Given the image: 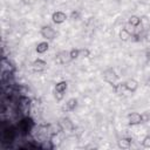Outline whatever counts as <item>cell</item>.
Masks as SVG:
<instances>
[{"instance_id":"7c38bea8","label":"cell","mask_w":150,"mask_h":150,"mask_svg":"<svg viewBox=\"0 0 150 150\" xmlns=\"http://www.w3.org/2000/svg\"><path fill=\"white\" fill-rule=\"evenodd\" d=\"M67 87H68V83H67L66 81H60V82H57L56 86H55V91H57V93H63V94H64V91L67 90Z\"/></svg>"},{"instance_id":"3957f363","label":"cell","mask_w":150,"mask_h":150,"mask_svg":"<svg viewBox=\"0 0 150 150\" xmlns=\"http://www.w3.org/2000/svg\"><path fill=\"white\" fill-rule=\"evenodd\" d=\"M128 121H129V124L130 125H137L139 123L143 122V118H142V115L138 114V112H130L128 115Z\"/></svg>"},{"instance_id":"e0dca14e","label":"cell","mask_w":150,"mask_h":150,"mask_svg":"<svg viewBox=\"0 0 150 150\" xmlns=\"http://www.w3.org/2000/svg\"><path fill=\"white\" fill-rule=\"evenodd\" d=\"M69 55H70L71 60L77 59V57L80 56V49H77V48H73V49L69 52Z\"/></svg>"},{"instance_id":"d6986e66","label":"cell","mask_w":150,"mask_h":150,"mask_svg":"<svg viewBox=\"0 0 150 150\" xmlns=\"http://www.w3.org/2000/svg\"><path fill=\"white\" fill-rule=\"evenodd\" d=\"M70 18H71L73 20H79V19H80V12H79V11H73V12L70 13Z\"/></svg>"},{"instance_id":"8992f818","label":"cell","mask_w":150,"mask_h":150,"mask_svg":"<svg viewBox=\"0 0 150 150\" xmlns=\"http://www.w3.org/2000/svg\"><path fill=\"white\" fill-rule=\"evenodd\" d=\"M70 60H71V57H70V55H69V52L63 50V52H60V53L56 55V61H57L59 63H61V64L67 63V62H69Z\"/></svg>"},{"instance_id":"6da1fadb","label":"cell","mask_w":150,"mask_h":150,"mask_svg":"<svg viewBox=\"0 0 150 150\" xmlns=\"http://www.w3.org/2000/svg\"><path fill=\"white\" fill-rule=\"evenodd\" d=\"M103 79L105 82H108L109 84L114 86L117 82V74L112 68H108L103 71Z\"/></svg>"},{"instance_id":"ac0fdd59","label":"cell","mask_w":150,"mask_h":150,"mask_svg":"<svg viewBox=\"0 0 150 150\" xmlns=\"http://www.w3.org/2000/svg\"><path fill=\"white\" fill-rule=\"evenodd\" d=\"M142 145H143L144 148H150V135H146V136L143 138Z\"/></svg>"},{"instance_id":"30bf717a","label":"cell","mask_w":150,"mask_h":150,"mask_svg":"<svg viewBox=\"0 0 150 150\" xmlns=\"http://www.w3.org/2000/svg\"><path fill=\"white\" fill-rule=\"evenodd\" d=\"M114 90L117 95H122L125 90H127V87H125V82H120V83H115L114 84Z\"/></svg>"},{"instance_id":"277c9868","label":"cell","mask_w":150,"mask_h":150,"mask_svg":"<svg viewBox=\"0 0 150 150\" xmlns=\"http://www.w3.org/2000/svg\"><path fill=\"white\" fill-rule=\"evenodd\" d=\"M52 20H53L54 23L60 25V23H62L67 20V15H66V13H63L61 11H57V12H54L52 14Z\"/></svg>"},{"instance_id":"5bb4252c","label":"cell","mask_w":150,"mask_h":150,"mask_svg":"<svg viewBox=\"0 0 150 150\" xmlns=\"http://www.w3.org/2000/svg\"><path fill=\"white\" fill-rule=\"evenodd\" d=\"M76 105H77V100L76 98H69L66 103V109L68 111H73V110H75Z\"/></svg>"},{"instance_id":"ba28073f","label":"cell","mask_w":150,"mask_h":150,"mask_svg":"<svg viewBox=\"0 0 150 150\" xmlns=\"http://www.w3.org/2000/svg\"><path fill=\"white\" fill-rule=\"evenodd\" d=\"M125 87H127V90L130 91V93H135L138 88V82L134 79H129L128 81H125Z\"/></svg>"},{"instance_id":"7402d4cb","label":"cell","mask_w":150,"mask_h":150,"mask_svg":"<svg viewBox=\"0 0 150 150\" xmlns=\"http://www.w3.org/2000/svg\"><path fill=\"white\" fill-rule=\"evenodd\" d=\"M116 1H121V0H116Z\"/></svg>"},{"instance_id":"9c48e42d","label":"cell","mask_w":150,"mask_h":150,"mask_svg":"<svg viewBox=\"0 0 150 150\" xmlns=\"http://www.w3.org/2000/svg\"><path fill=\"white\" fill-rule=\"evenodd\" d=\"M130 146H131V138L124 137V138H121L118 141V148H121V149H129Z\"/></svg>"},{"instance_id":"8fae6325","label":"cell","mask_w":150,"mask_h":150,"mask_svg":"<svg viewBox=\"0 0 150 150\" xmlns=\"http://www.w3.org/2000/svg\"><path fill=\"white\" fill-rule=\"evenodd\" d=\"M48 48H49L48 42H47V41H42V42L38 43V46H36V53L43 54V53H46V52L48 50Z\"/></svg>"},{"instance_id":"44dd1931","label":"cell","mask_w":150,"mask_h":150,"mask_svg":"<svg viewBox=\"0 0 150 150\" xmlns=\"http://www.w3.org/2000/svg\"><path fill=\"white\" fill-rule=\"evenodd\" d=\"M55 98H56V101H61V100L63 98V93H57V91H55Z\"/></svg>"},{"instance_id":"52a82bcc","label":"cell","mask_w":150,"mask_h":150,"mask_svg":"<svg viewBox=\"0 0 150 150\" xmlns=\"http://www.w3.org/2000/svg\"><path fill=\"white\" fill-rule=\"evenodd\" d=\"M46 67H47L46 61H43V60H41V59H38V60H35V61L33 62V69H34L35 71H42V70L46 69Z\"/></svg>"},{"instance_id":"9a60e30c","label":"cell","mask_w":150,"mask_h":150,"mask_svg":"<svg viewBox=\"0 0 150 150\" xmlns=\"http://www.w3.org/2000/svg\"><path fill=\"white\" fill-rule=\"evenodd\" d=\"M130 32L127 29V28H122L121 30H120V34H118V36H120V39L122 40V41H127V40H129V38H130Z\"/></svg>"},{"instance_id":"7a4b0ae2","label":"cell","mask_w":150,"mask_h":150,"mask_svg":"<svg viewBox=\"0 0 150 150\" xmlns=\"http://www.w3.org/2000/svg\"><path fill=\"white\" fill-rule=\"evenodd\" d=\"M40 34L43 39H47V40H53L56 36V32L50 26H42L41 30H40Z\"/></svg>"},{"instance_id":"4fadbf2b","label":"cell","mask_w":150,"mask_h":150,"mask_svg":"<svg viewBox=\"0 0 150 150\" xmlns=\"http://www.w3.org/2000/svg\"><path fill=\"white\" fill-rule=\"evenodd\" d=\"M49 142L52 143V146H57V145H60L61 139H60V137H59V134H57V132H53V134L50 135V137H49Z\"/></svg>"},{"instance_id":"2e32d148","label":"cell","mask_w":150,"mask_h":150,"mask_svg":"<svg viewBox=\"0 0 150 150\" xmlns=\"http://www.w3.org/2000/svg\"><path fill=\"white\" fill-rule=\"evenodd\" d=\"M139 23H141V19L137 15H131L129 18V25H131L134 27H137V26H139Z\"/></svg>"},{"instance_id":"ffe728a7","label":"cell","mask_w":150,"mask_h":150,"mask_svg":"<svg viewBox=\"0 0 150 150\" xmlns=\"http://www.w3.org/2000/svg\"><path fill=\"white\" fill-rule=\"evenodd\" d=\"M80 54H82L84 57H89V55H90V52H89V49H87V48H83V49H80Z\"/></svg>"},{"instance_id":"5b68a950","label":"cell","mask_w":150,"mask_h":150,"mask_svg":"<svg viewBox=\"0 0 150 150\" xmlns=\"http://www.w3.org/2000/svg\"><path fill=\"white\" fill-rule=\"evenodd\" d=\"M57 124L60 125L61 130H73V128H74L73 122H71L68 117H62V118L59 121Z\"/></svg>"}]
</instances>
